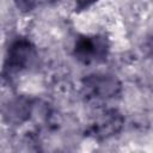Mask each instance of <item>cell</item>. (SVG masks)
<instances>
[{
  "label": "cell",
  "instance_id": "obj_1",
  "mask_svg": "<svg viewBox=\"0 0 153 153\" xmlns=\"http://www.w3.org/2000/svg\"><path fill=\"white\" fill-rule=\"evenodd\" d=\"M38 57L36 45L25 37L13 39L7 48L1 75L4 79L11 81L24 72L29 71Z\"/></svg>",
  "mask_w": 153,
  "mask_h": 153
},
{
  "label": "cell",
  "instance_id": "obj_2",
  "mask_svg": "<svg viewBox=\"0 0 153 153\" xmlns=\"http://www.w3.org/2000/svg\"><path fill=\"white\" fill-rule=\"evenodd\" d=\"M81 92L87 102L102 104L121 94L122 82L110 73H92L81 80Z\"/></svg>",
  "mask_w": 153,
  "mask_h": 153
},
{
  "label": "cell",
  "instance_id": "obj_3",
  "mask_svg": "<svg viewBox=\"0 0 153 153\" xmlns=\"http://www.w3.org/2000/svg\"><path fill=\"white\" fill-rule=\"evenodd\" d=\"M110 42L104 35H81L73 45V56L82 65L99 63L106 60Z\"/></svg>",
  "mask_w": 153,
  "mask_h": 153
},
{
  "label": "cell",
  "instance_id": "obj_4",
  "mask_svg": "<svg viewBox=\"0 0 153 153\" xmlns=\"http://www.w3.org/2000/svg\"><path fill=\"white\" fill-rule=\"evenodd\" d=\"M124 127L123 115L114 108L102 110L88 124L85 134L97 141L108 140L117 135Z\"/></svg>",
  "mask_w": 153,
  "mask_h": 153
},
{
  "label": "cell",
  "instance_id": "obj_5",
  "mask_svg": "<svg viewBox=\"0 0 153 153\" xmlns=\"http://www.w3.org/2000/svg\"><path fill=\"white\" fill-rule=\"evenodd\" d=\"M33 108L35 104L30 97L19 94L6 99L0 106V114L8 126H22L30 120Z\"/></svg>",
  "mask_w": 153,
  "mask_h": 153
},
{
  "label": "cell",
  "instance_id": "obj_6",
  "mask_svg": "<svg viewBox=\"0 0 153 153\" xmlns=\"http://www.w3.org/2000/svg\"><path fill=\"white\" fill-rule=\"evenodd\" d=\"M38 1L39 0H14L17 7L23 12L32 11L38 5Z\"/></svg>",
  "mask_w": 153,
  "mask_h": 153
},
{
  "label": "cell",
  "instance_id": "obj_7",
  "mask_svg": "<svg viewBox=\"0 0 153 153\" xmlns=\"http://www.w3.org/2000/svg\"><path fill=\"white\" fill-rule=\"evenodd\" d=\"M97 1L98 0H75V11L76 12L84 11L90 6H92L93 4H96Z\"/></svg>",
  "mask_w": 153,
  "mask_h": 153
}]
</instances>
